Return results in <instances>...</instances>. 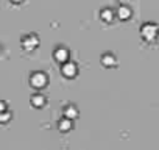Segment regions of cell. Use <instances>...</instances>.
<instances>
[{
  "instance_id": "obj_8",
  "label": "cell",
  "mask_w": 159,
  "mask_h": 150,
  "mask_svg": "<svg viewBox=\"0 0 159 150\" xmlns=\"http://www.w3.org/2000/svg\"><path fill=\"white\" fill-rule=\"evenodd\" d=\"M102 63H103V66H106V67H111V66H116L117 59H116V56H114V55H111V53H106V55H103V56H102Z\"/></svg>"
},
{
  "instance_id": "obj_2",
  "label": "cell",
  "mask_w": 159,
  "mask_h": 150,
  "mask_svg": "<svg viewBox=\"0 0 159 150\" xmlns=\"http://www.w3.org/2000/svg\"><path fill=\"white\" fill-rule=\"evenodd\" d=\"M20 45H22L24 50H27V52H33V50L39 45V38H38L36 35H27V36L22 38Z\"/></svg>"
},
{
  "instance_id": "obj_9",
  "label": "cell",
  "mask_w": 159,
  "mask_h": 150,
  "mask_svg": "<svg viewBox=\"0 0 159 150\" xmlns=\"http://www.w3.org/2000/svg\"><path fill=\"white\" fill-rule=\"evenodd\" d=\"M24 0H11V3H22Z\"/></svg>"
},
{
  "instance_id": "obj_3",
  "label": "cell",
  "mask_w": 159,
  "mask_h": 150,
  "mask_svg": "<svg viewBox=\"0 0 159 150\" xmlns=\"http://www.w3.org/2000/svg\"><path fill=\"white\" fill-rule=\"evenodd\" d=\"M53 58H55V61L62 64V63L69 61V50L66 47H56L53 52Z\"/></svg>"
},
{
  "instance_id": "obj_1",
  "label": "cell",
  "mask_w": 159,
  "mask_h": 150,
  "mask_svg": "<svg viewBox=\"0 0 159 150\" xmlns=\"http://www.w3.org/2000/svg\"><path fill=\"white\" fill-rule=\"evenodd\" d=\"M157 33H159V28L154 24H143L140 28V35L145 41H154Z\"/></svg>"
},
{
  "instance_id": "obj_7",
  "label": "cell",
  "mask_w": 159,
  "mask_h": 150,
  "mask_svg": "<svg viewBox=\"0 0 159 150\" xmlns=\"http://www.w3.org/2000/svg\"><path fill=\"white\" fill-rule=\"evenodd\" d=\"M31 85L34 86H41V85H45V75L42 72H34L31 75Z\"/></svg>"
},
{
  "instance_id": "obj_5",
  "label": "cell",
  "mask_w": 159,
  "mask_h": 150,
  "mask_svg": "<svg viewBox=\"0 0 159 150\" xmlns=\"http://www.w3.org/2000/svg\"><path fill=\"white\" fill-rule=\"evenodd\" d=\"M117 17L120 21H128L131 17V10L126 7V5H120L119 10H117Z\"/></svg>"
},
{
  "instance_id": "obj_4",
  "label": "cell",
  "mask_w": 159,
  "mask_h": 150,
  "mask_svg": "<svg viewBox=\"0 0 159 150\" xmlns=\"http://www.w3.org/2000/svg\"><path fill=\"white\" fill-rule=\"evenodd\" d=\"M61 72L66 75L67 78H72V77H75V75H76V66L73 63H70V61H66L62 64V67H61Z\"/></svg>"
},
{
  "instance_id": "obj_6",
  "label": "cell",
  "mask_w": 159,
  "mask_h": 150,
  "mask_svg": "<svg viewBox=\"0 0 159 150\" xmlns=\"http://www.w3.org/2000/svg\"><path fill=\"white\" fill-rule=\"evenodd\" d=\"M100 19H102L103 22H106V24L112 22V19H114V11H112L111 8H103V10L100 11Z\"/></svg>"
},
{
  "instance_id": "obj_10",
  "label": "cell",
  "mask_w": 159,
  "mask_h": 150,
  "mask_svg": "<svg viewBox=\"0 0 159 150\" xmlns=\"http://www.w3.org/2000/svg\"><path fill=\"white\" fill-rule=\"evenodd\" d=\"M0 53H2V47H0Z\"/></svg>"
}]
</instances>
